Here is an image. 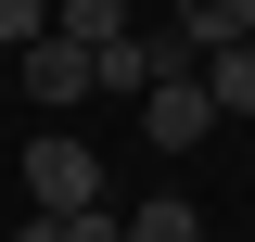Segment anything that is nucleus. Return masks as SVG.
Listing matches in <instances>:
<instances>
[{"instance_id": "nucleus-1", "label": "nucleus", "mask_w": 255, "mask_h": 242, "mask_svg": "<svg viewBox=\"0 0 255 242\" xmlns=\"http://www.w3.org/2000/svg\"><path fill=\"white\" fill-rule=\"evenodd\" d=\"M90 204H102V153L64 140V127L26 140V217H90Z\"/></svg>"}, {"instance_id": "nucleus-2", "label": "nucleus", "mask_w": 255, "mask_h": 242, "mask_svg": "<svg viewBox=\"0 0 255 242\" xmlns=\"http://www.w3.org/2000/svg\"><path fill=\"white\" fill-rule=\"evenodd\" d=\"M204 127H217V102H204V64H179V77H153V90H140V140H153V153H191Z\"/></svg>"}, {"instance_id": "nucleus-3", "label": "nucleus", "mask_w": 255, "mask_h": 242, "mask_svg": "<svg viewBox=\"0 0 255 242\" xmlns=\"http://www.w3.org/2000/svg\"><path fill=\"white\" fill-rule=\"evenodd\" d=\"M13 64H26V90H38V102H90V90H102V51H77L64 26H38Z\"/></svg>"}, {"instance_id": "nucleus-4", "label": "nucleus", "mask_w": 255, "mask_h": 242, "mask_svg": "<svg viewBox=\"0 0 255 242\" xmlns=\"http://www.w3.org/2000/svg\"><path fill=\"white\" fill-rule=\"evenodd\" d=\"M179 38L191 51H243L255 38V0H179Z\"/></svg>"}, {"instance_id": "nucleus-5", "label": "nucleus", "mask_w": 255, "mask_h": 242, "mask_svg": "<svg viewBox=\"0 0 255 242\" xmlns=\"http://www.w3.org/2000/svg\"><path fill=\"white\" fill-rule=\"evenodd\" d=\"M115 242H204V217H191L179 191H153V204H128V217H115Z\"/></svg>"}, {"instance_id": "nucleus-6", "label": "nucleus", "mask_w": 255, "mask_h": 242, "mask_svg": "<svg viewBox=\"0 0 255 242\" xmlns=\"http://www.w3.org/2000/svg\"><path fill=\"white\" fill-rule=\"evenodd\" d=\"M204 102H217V115H255V38L243 51H204Z\"/></svg>"}, {"instance_id": "nucleus-7", "label": "nucleus", "mask_w": 255, "mask_h": 242, "mask_svg": "<svg viewBox=\"0 0 255 242\" xmlns=\"http://www.w3.org/2000/svg\"><path fill=\"white\" fill-rule=\"evenodd\" d=\"M51 26H64V38H77V51H115V38H128V0H64Z\"/></svg>"}, {"instance_id": "nucleus-8", "label": "nucleus", "mask_w": 255, "mask_h": 242, "mask_svg": "<svg viewBox=\"0 0 255 242\" xmlns=\"http://www.w3.org/2000/svg\"><path fill=\"white\" fill-rule=\"evenodd\" d=\"M38 26H51V0H0V51H26Z\"/></svg>"}, {"instance_id": "nucleus-9", "label": "nucleus", "mask_w": 255, "mask_h": 242, "mask_svg": "<svg viewBox=\"0 0 255 242\" xmlns=\"http://www.w3.org/2000/svg\"><path fill=\"white\" fill-rule=\"evenodd\" d=\"M51 242H115V204H90V217H51Z\"/></svg>"}]
</instances>
